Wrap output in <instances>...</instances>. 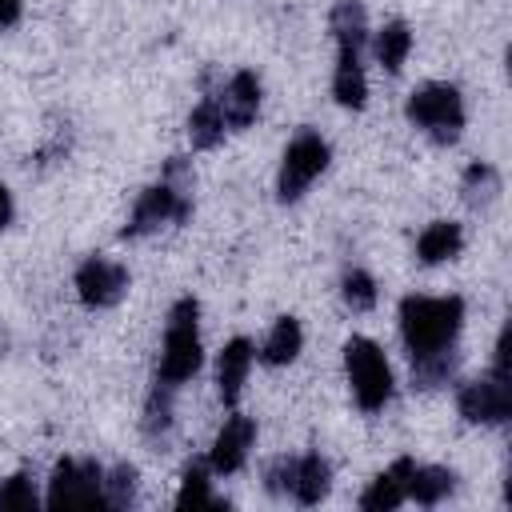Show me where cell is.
Wrapping results in <instances>:
<instances>
[{
  "label": "cell",
  "mask_w": 512,
  "mask_h": 512,
  "mask_svg": "<svg viewBox=\"0 0 512 512\" xmlns=\"http://www.w3.org/2000/svg\"><path fill=\"white\" fill-rule=\"evenodd\" d=\"M188 216H192V168L184 156H172L164 164V176L140 192L128 224H124V240L152 236L164 224H184Z\"/></svg>",
  "instance_id": "6da1fadb"
},
{
  "label": "cell",
  "mask_w": 512,
  "mask_h": 512,
  "mask_svg": "<svg viewBox=\"0 0 512 512\" xmlns=\"http://www.w3.org/2000/svg\"><path fill=\"white\" fill-rule=\"evenodd\" d=\"M464 324L460 296H404L400 300V336L412 356L452 348Z\"/></svg>",
  "instance_id": "7a4b0ae2"
},
{
  "label": "cell",
  "mask_w": 512,
  "mask_h": 512,
  "mask_svg": "<svg viewBox=\"0 0 512 512\" xmlns=\"http://www.w3.org/2000/svg\"><path fill=\"white\" fill-rule=\"evenodd\" d=\"M204 348H200V304L192 296H180L164 324V344L156 360V380L168 388H180L200 372Z\"/></svg>",
  "instance_id": "3957f363"
},
{
  "label": "cell",
  "mask_w": 512,
  "mask_h": 512,
  "mask_svg": "<svg viewBox=\"0 0 512 512\" xmlns=\"http://www.w3.org/2000/svg\"><path fill=\"white\" fill-rule=\"evenodd\" d=\"M404 116L436 144H456L464 132V96L456 84L448 80H428L420 88H412Z\"/></svg>",
  "instance_id": "277c9868"
},
{
  "label": "cell",
  "mask_w": 512,
  "mask_h": 512,
  "mask_svg": "<svg viewBox=\"0 0 512 512\" xmlns=\"http://www.w3.org/2000/svg\"><path fill=\"white\" fill-rule=\"evenodd\" d=\"M344 372H348V388L364 412H380L392 400V368L376 340L352 336L344 344Z\"/></svg>",
  "instance_id": "5b68a950"
},
{
  "label": "cell",
  "mask_w": 512,
  "mask_h": 512,
  "mask_svg": "<svg viewBox=\"0 0 512 512\" xmlns=\"http://www.w3.org/2000/svg\"><path fill=\"white\" fill-rule=\"evenodd\" d=\"M328 140L320 136V132H312V128H304V132H296L292 140H288V148H284V156H280V172H276V196L284 200V204H292V200H300L304 192H308V184L328 168Z\"/></svg>",
  "instance_id": "8992f818"
},
{
  "label": "cell",
  "mask_w": 512,
  "mask_h": 512,
  "mask_svg": "<svg viewBox=\"0 0 512 512\" xmlns=\"http://www.w3.org/2000/svg\"><path fill=\"white\" fill-rule=\"evenodd\" d=\"M104 468L88 456H64L48 480V508H100L104 504Z\"/></svg>",
  "instance_id": "52a82bcc"
},
{
  "label": "cell",
  "mask_w": 512,
  "mask_h": 512,
  "mask_svg": "<svg viewBox=\"0 0 512 512\" xmlns=\"http://www.w3.org/2000/svg\"><path fill=\"white\" fill-rule=\"evenodd\" d=\"M456 408L468 424H504L512 416V380L500 372L468 380L456 392Z\"/></svg>",
  "instance_id": "ba28073f"
},
{
  "label": "cell",
  "mask_w": 512,
  "mask_h": 512,
  "mask_svg": "<svg viewBox=\"0 0 512 512\" xmlns=\"http://www.w3.org/2000/svg\"><path fill=\"white\" fill-rule=\"evenodd\" d=\"M128 292V268L108 256H88L76 268V296L88 308H112Z\"/></svg>",
  "instance_id": "9c48e42d"
},
{
  "label": "cell",
  "mask_w": 512,
  "mask_h": 512,
  "mask_svg": "<svg viewBox=\"0 0 512 512\" xmlns=\"http://www.w3.org/2000/svg\"><path fill=\"white\" fill-rule=\"evenodd\" d=\"M252 444H256V420L244 416V412H232V416L220 424L216 440H212L208 468H212L216 476H232V472H240L244 460H248V452H252Z\"/></svg>",
  "instance_id": "30bf717a"
},
{
  "label": "cell",
  "mask_w": 512,
  "mask_h": 512,
  "mask_svg": "<svg viewBox=\"0 0 512 512\" xmlns=\"http://www.w3.org/2000/svg\"><path fill=\"white\" fill-rule=\"evenodd\" d=\"M216 100H220L224 124H228L232 132L248 128V124L256 120V112H260V76L248 72V68L236 72V76L224 84V92H216Z\"/></svg>",
  "instance_id": "8fae6325"
},
{
  "label": "cell",
  "mask_w": 512,
  "mask_h": 512,
  "mask_svg": "<svg viewBox=\"0 0 512 512\" xmlns=\"http://www.w3.org/2000/svg\"><path fill=\"white\" fill-rule=\"evenodd\" d=\"M252 356H256V348L244 336L224 344V352L216 360V392H220L224 408H236V400L244 392V380H248V368H252Z\"/></svg>",
  "instance_id": "7c38bea8"
},
{
  "label": "cell",
  "mask_w": 512,
  "mask_h": 512,
  "mask_svg": "<svg viewBox=\"0 0 512 512\" xmlns=\"http://www.w3.org/2000/svg\"><path fill=\"white\" fill-rule=\"evenodd\" d=\"M328 488H332V464L320 452H304V456L292 460V488H288V496L296 504L312 508V504H320L328 496Z\"/></svg>",
  "instance_id": "4fadbf2b"
},
{
  "label": "cell",
  "mask_w": 512,
  "mask_h": 512,
  "mask_svg": "<svg viewBox=\"0 0 512 512\" xmlns=\"http://www.w3.org/2000/svg\"><path fill=\"white\" fill-rule=\"evenodd\" d=\"M332 96L344 108H364L368 80L360 68V44H336V72H332Z\"/></svg>",
  "instance_id": "5bb4252c"
},
{
  "label": "cell",
  "mask_w": 512,
  "mask_h": 512,
  "mask_svg": "<svg viewBox=\"0 0 512 512\" xmlns=\"http://www.w3.org/2000/svg\"><path fill=\"white\" fill-rule=\"evenodd\" d=\"M412 464H416V460H408V456L392 460V468H384V472L368 484V492L360 496V508H364V512H388V508H400V504L408 500V476H412Z\"/></svg>",
  "instance_id": "9a60e30c"
},
{
  "label": "cell",
  "mask_w": 512,
  "mask_h": 512,
  "mask_svg": "<svg viewBox=\"0 0 512 512\" xmlns=\"http://www.w3.org/2000/svg\"><path fill=\"white\" fill-rule=\"evenodd\" d=\"M460 248H464V228L456 220H432L416 236V260L420 264H444V260L460 256Z\"/></svg>",
  "instance_id": "2e32d148"
},
{
  "label": "cell",
  "mask_w": 512,
  "mask_h": 512,
  "mask_svg": "<svg viewBox=\"0 0 512 512\" xmlns=\"http://www.w3.org/2000/svg\"><path fill=\"white\" fill-rule=\"evenodd\" d=\"M456 492V472L444 468V464H412V476H408V500L432 508L440 504L444 496Z\"/></svg>",
  "instance_id": "e0dca14e"
},
{
  "label": "cell",
  "mask_w": 512,
  "mask_h": 512,
  "mask_svg": "<svg viewBox=\"0 0 512 512\" xmlns=\"http://www.w3.org/2000/svg\"><path fill=\"white\" fill-rule=\"evenodd\" d=\"M212 468L208 460H188L184 468V480H180V492H176V508H228V500H220L212 492Z\"/></svg>",
  "instance_id": "ac0fdd59"
},
{
  "label": "cell",
  "mask_w": 512,
  "mask_h": 512,
  "mask_svg": "<svg viewBox=\"0 0 512 512\" xmlns=\"http://www.w3.org/2000/svg\"><path fill=\"white\" fill-rule=\"evenodd\" d=\"M224 132H228V124H224L220 100H216V96H204V100L192 108V116H188V140H192V148L208 152V148H216V144L224 140Z\"/></svg>",
  "instance_id": "d6986e66"
},
{
  "label": "cell",
  "mask_w": 512,
  "mask_h": 512,
  "mask_svg": "<svg viewBox=\"0 0 512 512\" xmlns=\"http://www.w3.org/2000/svg\"><path fill=\"white\" fill-rule=\"evenodd\" d=\"M460 368V352L452 348H440V352H424V356H412V388L420 392H432L440 384H448Z\"/></svg>",
  "instance_id": "ffe728a7"
},
{
  "label": "cell",
  "mask_w": 512,
  "mask_h": 512,
  "mask_svg": "<svg viewBox=\"0 0 512 512\" xmlns=\"http://www.w3.org/2000/svg\"><path fill=\"white\" fill-rule=\"evenodd\" d=\"M300 344H304L300 320H296V316H280V320L272 324V332H268L264 348H260V360H264V364H272V368L292 364V360H296V352H300Z\"/></svg>",
  "instance_id": "44dd1931"
},
{
  "label": "cell",
  "mask_w": 512,
  "mask_h": 512,
  "mask_svg": "<svg viewBox=\"0 0 512 512\" xmlns=\"http://www.w3.org/2000/svg\"><path fill=\"white\" fill-rule=\"evenodd\" d=\"M408 52H412V28L404 20H388L376 32V60H380V68L384 72H400Z\"/></svg>",
  "instance_id": "7402d4cb"
},
{
  "label": "cell",
  "mask_w": 512,
  "mask_h": 512,
  "mask_svg": "<svg viewBox=\"0 0 512 512\" xmlns=\"http://www.w3.org/2000/svg\"><path fill=\"white\" fill-rule=\"evenodd\" d=\"M328 28L336 36V44H360L368 40V12L360 0H336L332 4V16H328Z\"/></svg>",
  "instance_id": "603a6c76"
},
{
  "label": "cell",
  "mask_w": 512,
  "mask_h": 512,
  "mask_svg": "<svg viewBox=\"0 0 512 512\" xmlns=\"http://www.w3.org/2000/svg\"><path fill=\"white\" fill-rule=\"evenodd\" d=\"M460 196H464L468 208H488L500 196V172L492 164H484V160L468 164V172L460 180Z\"/></svg>",
  "instance_id": "cb8c5ba5"
},
{
  "label": "cell",
  "mask_w": 512,
  "mask_h": 512,
  "mask_svg": "<svg viewBox=\"0 0 512 512\" xmlns=\"http://www.w3.org/2000/svg\"><path fill=\"white\" fill-rule=\"evenodd\" d=\"M172 392H176V388H168V384H160V380H156L152 392H148L140 428H144V436H148L152 444H160V440L172 432Z\"/></svg>",
  "instance_id": "d4e9b609"
},
{
  "label": "cell",
  "mask_w": 512,
  "mask_h": 512,
  "mask_svg": "<svg viewBox=\"0 0 512 512\" xmlns=\"http://www.w3.org/2000/svg\"><path fill=\"white\" fill-rule=\"evenodd\" d=\"M100 488H104V508H128V504H136V492H140V476H136V468L132 464H112L108 472H104V480H100Z\"/></svg>",
  "instance_id": "484cf974"
},
{
  "label": "cell",
  "mask_w": 512,
  "mask_h": 512,
  "mask_svg": "<svg viewBox=\"0 0 512 512\" xmlns=\"http://www.w3.org/2000/svg\"><path fill=\"white\" fill-rule=\"evenodd\" d=\"M340 296L352 312H368V308H376V280L364 268H348L340 276Z\"/></svg>",
  "instance_id": "4316f807"
},
{
  "label": "cell",
  "mask_w": 512,
  "mask_h": 512,
  "mask_svg": "<svg viewBox=\"0 0 512 512\" xmlns=\"http://www.w3.org/2000/svg\"><path fill=\"white\" fill-rule=\"evenodd\" d=\"M36 488H32V476L28 472H16L8 480H0V508H36Z\"/></svg>",
  "instance_id": "83f0119b"
},
{
  "label": "cell",
  "mask_w": 512,
  "mask_h": 512,
  "mask_svg": "<svg viewBox=\"0 0 512 512\" xmlns=\"http://www.w3.org/2000/svg\"><path fill=\"white\" fill-rule=\"evenodd\" d=\"M24 12V0H0V28H12Z\"/></svg>",
  "instance_id": "f1b7e54d"
},
{
  "label": "cell",
  "mask_w": 512,
  "mask_h": 512,
  "mask_svg": "<svg viewBox=\"0 0 512 512\" xmlns=\"http://www.w3.org/2000/svg\"><path fill=\"white\" fill-rule=\"evenodd\" d=\"M12 224V192L0 184V232Z\"/></svg>",
  "instance_id": "f546056e"
}]
</instances>
